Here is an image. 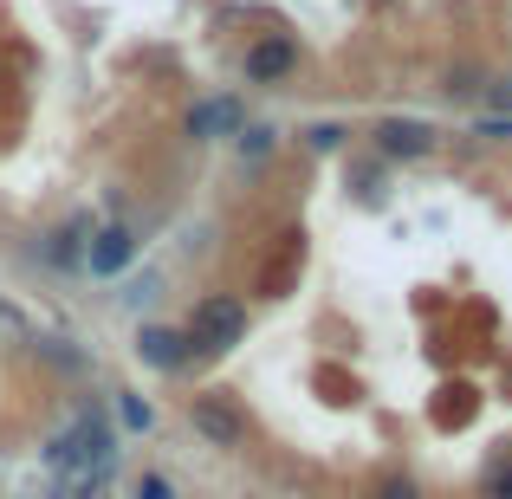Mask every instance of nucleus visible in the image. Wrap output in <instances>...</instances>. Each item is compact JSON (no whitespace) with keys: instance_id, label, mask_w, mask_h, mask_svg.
<instances>
[{"instance_id":"obj_1","label":"nucleus","mask_w":512,"mask_h":499,"mask_svg":"<svg viewBox=\"0 0 512 499\" xmlns=\"http://www.w3.org/2000/svg\"><path fill=\"white\" fill-rule=\"evenodd\" d=\"M111 454H117V448H111V428H104V415L85 409V415H78V422L46 448V461L65 474V467H111Z\"/></svg>"},{"instance_id":"obj_2","label":"nucleus","mask_w":512,"mask_h":499,"mask_svg":"<svg viewBox=\"0 0 512 499\" xmlns=\"http://www.w3.org/2000/svg\"><path fill=\"white\" fill-rule=\"evenodd\" d=\"M182 337H188V344H201V350H234L240 337H247V305L227 299V292H214V299L195 305V318H188Z\"/></svg>"},{"instance_id":"obj_3","label":"nucleus","mask_w":512,"mask_h":499,"mask_svg":"<svg viewBox=\"0 0 512 499\" xmlns=\"http://www.w3.org/2000/svg\"><path fill=\"white\" fill-rule=\"evenodd\" d=\"M188 422H195V428H201V435H208V441H214V448H240V441H247V422H240V415H234V409H227V402H221V396H201V402H195V409H188Z\"/></svg>"},{"instance_id":"obj_4","label":"nucleus","mask_w":512,"mask_h":499,"mask_svg":"<svg viewBox=\"0 0 512 499\" xmlns=\"http://www.w3.org/2000/svg\"><path fill=\"white\" fill-rule=\"evenodd\" d=\"M130 253H137V234H130V227H104V234H91L85 266L98 279H111V273H124V266H130Z\"/></svg>"},{"instance_id":"obj_5","label":"nucleus","mask_w":512,"mask_h":499,"mask_svg":"<svg viewBox=\"0 0 512 499\" xmlns=\"http://www.w3.org/2000/svg\"><path fill=\"white\" fill-rule=\"evenodd\" d=\"M188 137L214 143V137H240V98H208L188 111Z\"/></svg>"},{"instance_id":"obj_6","label":"nucleus","mask_w":512,"mask_h":499,"mask_svg":"<svg viewBox=\"0 0 512 499\" xmlns=\"http://www.w3.org/2000/svg\"><path fill=\"white\" fill-rule=\"evenodd\" d=\"M137 357L150 363V370H182L188 337H182V331H169V325H143V331H137Z\"/></svg>"},{"instance_id":"obj_7","label":"nucleus","mask_w":512,"mask_h":499,"mask_svg":"<svg viewBox=\"0 0 512 499\" xmlns=\"http://www.w3.org/2000/svg\"><path fill=\"white\" fill-rule=\"evenodd\" d=\"M247 72L253 78H286L292 72V39H260V46L247 52Z\"/></svg>"},{"instance_id":"obj_8","label":"nucleus","mask_w":512,"mask_h":499,"mask_svg":"<svg viewBox=\"0 0 512 499\" xmlns=\"http://www.w3.org/2000/svg\"><path fill=\"white\" fill-rule=\"evenodd\" d=\"M383 150L389 156H422L428 150V124H383Z\"/></svg>"},{"instance_id":"obj_9","label":"nucleus","mask_w":512,"mask_h":499,"mask_svg":"<svg viewBox=\"0 0 512 499\" xmlns=\"http://www.w3.org/2000/svg\"><path fill=\"white\" fill-rule=\"evenodd\" d=\"M78 240H85V221H72L59 240H52V260H59V266H78Z\"/></svg>"},{"instance_id":"obj_10","label":"nucleus","mask_w":512,"mask_h":499,"mask_svg":"<svg viewBox=\"0 0 512 499\" xmlns=\"http://www.w3.org/2000/svg\"><path fill=\"white\" fill-rule=\"evenodd\" d=\"M137 499H175V487H169L163 474H143V480H137Z\"/></svg>"},{"instance_id":"obj_11","label":"nucleus","mask_w":512,"mask_h":499,"mask_svg":"<svg viewBox=\"0 0 512 499\" xmlns=\"http://www.w3.org/2000/svg\"><path fill=\"white\" fill-rule=\"evenodd\" d=\"M124 422H130V428H150V422H156V415H150V402H137V396H124Z\"/></svg>"},{"instance_id":"obj_12","label":"nucleus","mask_w":512,"mask_h":499,"mask_svg":"<svg viewBox=\"0 0 512 499\" xmlns=\"http://www.w3.org/2000/svg\"><path fill=\"white\" fill-rule=\"evenodd\" d=\"M487 493H493V499H512V467H500V474H493Z\"/></svg>"},{"instance_id":"obj_13","label":"nucleus","mask_w":512,"mask_h":499,"mask_svg":"<svg viewBox=\"0 0 512 499\" xmlns=\"http://www.w3.org/2000/svg\"><path fill=\"white\" fill-rule=\"evenodd\" d=\"M383 499H415V487L409 480H383Z\"/></svg>"}]
</instances>
